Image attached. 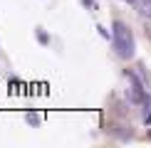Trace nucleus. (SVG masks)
Here are the masks:
<instances>
[{"label":"nucleus","mask_w":151,"mask_h":148,"mask_svg":"<svg viewBox=\"0 0 151 148\" xmlns=\"http://www.w3.org/2000/svg\"><path fill=\"white\" fill-rule=\"evenodd\" d=\"M114 47L119 49L122 57H131V52H134V40L124 22H114Z\"/></svg>","instance_id":"obj_1"}]
</instances>
